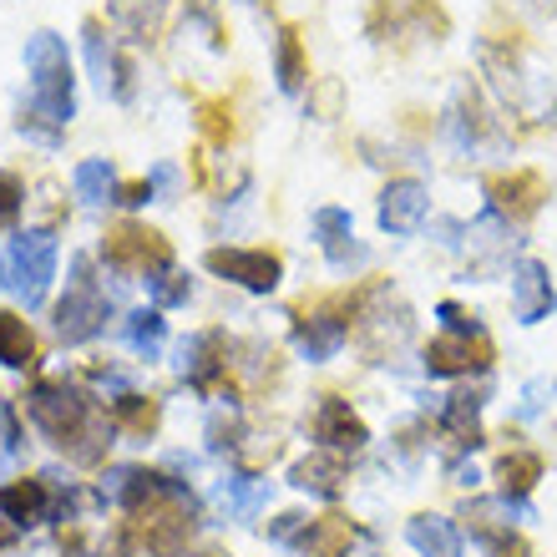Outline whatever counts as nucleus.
I'll use <instances>...</instances> for the list:
<instances>
[{"label": "nucleus", "instance_id": "1", "mask_svg": "<svg viewBox=\"0 0 557 557\" xmlns=\"http://www.w3.org/2000/svg\"><path fill=\"white\" fill-rule=\"evenodd\" d=\"M102 497L133 512V528L152 557H177L198 528V502L183 482L147 467H117L102 476Z\"/></svg>", "mask_w": 557, "mask_h": 557}, {"label": "nucleus", "instance_id": "2", "mask_svg": "<svg viewBox=\"0 0 557 557\" xmlns=\"http://www.w3.org/2000/svg\"><path fill=\"white\" fill-rule=\"evenodd\" d=\"M26 416L41 425L72 461H82V467H97L107 456V446H112V441H107L112 431H107L102 406L72 381H41L26 396Z\"/></svg>", "mask_w": 557, "mask_h": 557}, {"label": "nucleus", "instance_id": "3", "mask_svg": "<svg viewBox=\"0 0 557 557\" xmlns=\"http://www.w3.org/2000/svg\"><path fill=\"white\" fill-rule=\"evenodd\" d=\"M26 72H30V102L21 107V133L51 143V137L76 117L66 41L51 36V30H36V36L26 41Z\"/></svg>", "mask_w": 557, "mask_h": 557}, {"label": "nucleus", "instance_id": "4", "mask_svg": "<svg viewBox=\"0 0 557 557\" xmlns=\"http://www.w3.org/2000/svg\"><path fill=\"white\" fill-rule=\"evenodd\" d=\"M107 324V294L91 278V259H72V278H66V299L57 305V335L66 345H82Z\"/></svg>", "mask_w": 557, "mask_h": 557}, {"label": "nucleus", "instance_id": "5", "mask_svg": "<svg viewBox=\"0 0 557 557\" xmlns=\"http://www.w3.org/2000/svg\"><path fill=\"white\" fill-rule=\"evenodd\" d=\"M102 259L122 274H162V269L173 264V244L158 234V228H143V223H117V228H107L102 238Z\"/></svg>", "mask_w": 557, "mask_h": 557}, {"label": "nucleus", "instance_id": "6", "mask_svg": "<svg viewBox=\"0 0 557 557\" xmlns=\"http://www.w3.org/2000/svg\"><path fill=\"white\" fill-rule=\"evenodd\" d=\"M57 278V238L51 234H21L11 244V289L26 309H41Z\"/></svg>", "mask_w": 557, "mask_h": 557}, {"label": "nucleus", "instance_id": "7", "mask_svg": "<svg viewBox=\"0 0 557 557\" xmlns=\"http://www.w3.org/2000/svg\"><path fill=\"white\" fill-rule=\"evenodd\" d=\"M446 11H441L436 0H375V11H370V36L375 41H391V30L396 36H431L441 41L446 36Z\"/></svg>", "mask_w": 557, "mask_h": 557}, {"label": "nucleus", "instance_id": "8", "mask_svg": "<svg viewBox=\"0 0 557 557\" xmlns=\"http://www.w3.org/2000/svg\"><path fill=\"white\" fill-rule=\"evenodd\" d=\"M203 264L219 278H234V284H244L253 294H269L278 284V274H284L278 253H269V249H208Z\"/></svg>", "mask_w": 557, "mask_h": 557}, {"label": "nucleus", "instance_id": "9", "mask_svg": "<svg viewBox=\"0 0 557 557\" xmlns=\"http://www.w3.org/2000/svg\"><path fill=\"white\" fill-rule=\"evenodd\" d=\"M228 355H234L228 335H223V330H203V335L183 339V350H177V370H183L198 391H219V381L228 375V366H234Z\"/></svg>", "mask_w": 557, "mask_h": 557}, {"label": "nucleus", "instance_id": "10", "mask_svg": "<svg viewBox=\"0 0 557 557\" xmlns=\"http://www.w3.org/2000/svg\"><path fill=\"white\" fill-rule=\"evenodd\" d=\"M486 366H492V345H486L482 330L476 335L446 330V335H436L425 345V370L431 375H471V370H486Z\"/></svg>", "mask_w": 557, "mask_h": 557}, {"label": "nucleus", "instance_id": "11", "mask_svg": "<svg viewBox=\"0 0 557 557\" xmlns=\"http://www.w3.org/2000/svg\"><path fill=\"white\" fill-rule=\"evenodd\" d=\"M314 441H320L324 451H339V456H355L360 446L370 441L366 421L350 411V400L339 396H324L320 411H314Z\"/></svg>", "mask_w": 557, "mask_h": 557}, {"label": "nucleus", "instance_id": "12", "mask_svg": "<svg viewBox=\"0 0 557 557\" xmlns=\"http://www.w3.org/2000/svg\"><path fill=\"white\" fill-rule=\"evenodd\" d=\"M486 198H492V213L522 223L543 208L547 183L537 173H502V177H486Z\"/></svg>", "mask_w": 557, "mask_h": 557}, {"label": "nucleus", "instance_id": "13", "mask_svg": "<svg viewBox=\"0 0 557 557\" xmlns=\"http://www.w3.org/2000/svg\"><path fill=\"white\" fill-rule=\"evenodd\" d=\"M425 208H431V198H425L421 183H416V177H396V183H385V193H381V228H391V234H416L425 223Z\"/></svg>", "mask_w": 557, "mask_h": 557}, {"label": "nucleus", "instance_id": "14", "mask_svg": "<svg viewBox=\"0 0 557 557\" xmlns=\"http://www.w3.org/2000/svg\"><path fill=\"white\" fill-rule=\"evenodd\" d=\"M87 61H91V76L102 82V91H112L117 102L133 97V66L117 57V46L107 41L102 21H87Z\"/></svg>", "mask_w": 557, "mask_h": 557}, {"label": "nucleus", "instance_id": "15", "mask_svg": "<svg viewBox=\"0 0 557 557\" xmlns=\"http://www.w3.org/2000/svg\"><path fill=\"white\" fill-rule=\"evenodd\" d=\"M553 305H557V289H553V278H547V269L537 264V259H522V264L512 269V309H517V320L537 324Z\"/></svg>", "mask_w": 557, "mask_h": 557}, {"label": "nucleus", "instance_id": "16", "mask_svg": "<svg viewBox=\"0 0 557 557\" xmlns=\"http://www.w3.org/2000/svg\"><path fill=\"white\" fill-rule=\"evenodd\" d=\"M360 335H366L370 355L381 360L385 350H396L411 339V309L406 305H375L370 314H360Z\"/></svg>", "mask_w": 557, "mask_h": 557}, {"label": "nucleus", "instance_id": "17", "mask_svg": "<svg viewBox=\"0 0 557 557\" xmlns=\"http://www.w3.org/2000/svg\"><path fill=\"white\" fill-rule=\"evenodd\" d=\"M528 517V507H517L512 497H497V502H471L467 507V528L471 537H482L492 547H507L512 543V522Z\"/></svg>", "mask_w": 557, "mask_h": 557}, {"label": "nucleus", "instance_id": "18", "mask_svg": "<svg viewBox=\"0 0 557 557\" xmlns=\"http://www.w3.org/2000/svg\"><path fill=\"white\" fill-rule=\"evenodd\" d=\"M168 5H173V0H112V5H107V21H112L122 36H133V41H158Z\"/></svg>", "mask_w": 557, "mask_h": 557}, {"label": "nucleus", "instance_id": "19", "mask_svg": "<svg viewBox=\"0 0 557 557\" xmlns=\"http://www.w3.org/2000/svg\"><path fill=\"white\" fill-rule=\"evenodd\" d=\"M345 339H350V309H330V314H314L299 324V350L309 360H330Z\"/></svg>", "mask_w": 557, "mask_h": 557}, {"label": "nucleus", "instance_id": "20", "mask_svg": "<svg viewBox=\"0 0 557 557\" xmlns=\"http://www.w3.org/2000/svg\"><path fill=\"white\" fill-rule=\"evenodd\" d=\"M406 543L421 557H461V532H456V522H446V517H436V512L411 517V522H406Z\"/></svg>", "mask_w": 557, "mask_h": 557}, {"label": "nucleus", "instance_id": "21", "mask_svg": "<svg viewBox=\"0 0 557 557\" xmlns=\"http://www.w3.org/2000/svg\"><path fill=\"white\" fill-rule=\"evenodd\" d=\"M289 482L299 486V492H314V497H339V486H345V456L339 451L305 456V461L289 471Z\"/></svg>", "mask_w": 557, "mask_h": 557}, {"label": "nucleus", "instance_id": "22", "mask_svg": "<svg viewBox=\"0 0 557 557\" xmlns=\"http://www.w3.org/2000/svg\"><path fill=\"white\" fill-rule=\"evenodd\" d=\"M314 238H320V249L330 264H350L360 259V244H355V223L345 208H320L314 213Z\"/></svg>", "mask_w": 557, "mask_h": 557}, {"label": "nucleus", "instance_id": "23", "mask_svg": "<svg viewBox=\"0 0 557 557\" xmlns=\"http://www.w3.org/2000/svg\"><path fill=\"white\" fill-rule=\"evenodd\" d=\"M441 425L456 446H482V391H456L446 396V411H441Z\"/></svg>", "mask_w": 557, "mask_h": 557}, {"label": "nucleus", "instance_id": "24", "mask_svg": "<svg viewBox=\"0 0 557 557\" xmlns=\"http://www.w3.org/2000/svg\"><path fill=\"white\" fill-rule=\"evenodd\" d=\"M0 507H5V517H11L15 528H36L51 507H46V476L41 482H11L5 492H0Z\"/></svg>", "mask_w": 557, "mask_h": 557}, {"label": "nucleus", "instance_id": "25", "mask_svg": "<svg viewBox=\"0 0 557 557\" xmlns=\"http://www.w3.org/2000/svg\"><path fill=\"white\" fill-rule=\"evenodd\" d=\"M219 502L234 522H253L259 507L269 502V482H259V476H228V482L219 486Z\"/></svg>", "mask_w": 557, "mask_h": 557}, {"label": "nucleus", "instance_id": "26", "mask_svg": "<svg viewBox=\"0 0 557 557\" xmlns=\"http://www.w3.org/2000/svg\"><path fill=\"white\" fill-rule=\"evenodd\" d=\"M355 543V528L345 517H320L305 532V557H345Z\"/></svg>", "mask_w": 557, "mask_h": 557}, {"label": "nucleus", "instance_id": "27", "mask_svg": "<svg viewBox=\"0 0 557 557\" xmlns=\"http://www.w3.org/2000/svg\"><path fill=\"white\" fill-rule=\"evenodd\" d=\"M0 366H36V335L21 314H5L0 309Z\"/></svg>", "mask_w": 557, "mask_h": 557}, {"label": "nucleus", "instance_id": "28", "mask_svg": "<svg viewBox=\"0 0 557 557\" xmlns=\"http://www.w3.org/2000/svg\"><path fill=\"white\" fill-rule=\"evenodd\" d=\"M543 476V461L532 451H507L497 461V482H502V497H528L532 486Z\"/></svg>", "mask_w": 557, "mask_h": 557}, {"label": "nucleus", "instance_id": "29", "mask_svg": "<svg viewBox=\"0 0 557 557\" xmlns=\"http://www.w3.org/2000/svg\"><path fill=\"white\" fill-rule=\"evenodd\" d=\"M72 183H76V198H82V203H91V208L117 203V177H112V168H107L102 158L82 162V168L72 173Z\"/></svg>", "mask_w": 557, "mask_h": 557}, {"label": "nucleus", "instance_id": "30", "mask_svg": "<svg viewBox=\"0 0 557 557\" xmlns=\"http://www.w3.org/2000/svg\"><path fill=\"white\" fill-rule=\"evenodd\" d=\"M507 234H512V228L502 223V213H486V219L471 223V249L482 253V269H492L497 259H507V253H512L517 238H507Z\"/></svg>", "mask_w": 557, "mask_h": 557}, {"label": "nucleus", "instance_id": "31", "mask_svg": "<svg viewBox=\"0 0 557 557\" xmlns=\"http://www.w3.org/2000/svg\"><path fill=\"white\" fill-rule=\"evenodd\" d=\"M127 345H133L143 360H152V355L168 345V320H162L158 309H133V314H127Z\"/></svg>", "mask_w": 557, "mask_h": 557}, {"label": "nucleus", "instance_id": "32", "mask_svg": "<svg viewBox=\"0 0 557 557\" xmlns=\"http://www.w3.org/2000/svg\"><path fill=\"white\" fill-rule=\"evenodd\" d=\"M305 82H309V61H305V46H299V30L284 26L278 30V87L299 91Z\"/></svg>", "mask_w": 557, "mask_h": 557}, {"label": "nucleus", "instance_id": "33", "mask_svg": "<svg viewBox=\"0 0 557 557\" xmlns=\"http://www.w3.org/2000/svg\"><path fill=\"white\" fill-rule=\"evenodd\" d=\"M117 421L127 425V431H137V436H147V431H158V400L122 396V400H117Z\"/></svg>", "mask_w": 557, "mask_h": 557}, {"label": "nucleus", "instance_id": "34", "mask_svg": "<svg viewBox=\"0 0 557 557\" xmlns=\"http://www.w3.org/2000/svg\"><path fill=\"white\" fill-rule=\"evenodd\" d=\"M339 102H345V87H339L335 76H324L320 87H309V112L320 122H335L339 117Z\"/></svg>", "mask_w": 557, "mask_h": 557}, {"label": "nucleus", "instance_id": "35", "mask_svg": "<svg viewBox=\"0 0 557 557\" xmlns=\"http://www.w3.org/2000/svg\"><path fill=\"white\" fill-rule=\"evenodd\" d=\"M147 294H152L158 305H183V299H188V274H173V269H162V274L147 278Z\"/></svg>", "mask_w": 557, "mask_h": 557}, {"label": "nucleus", "instance_id": "36", "mask_svg": "<svg viewBox=\"0 0 557 557\" xmlns=\"http://www.w3.org/2000/svg\"><path fill=\"white\" fill-rule=\"evenodd\" d=\"M15 456H21V431H15L11 406H0V471H11Z\"/></svg>", "mask_w": 557, "mask_h": 557}, {"label": "nucleus", "instance_id": "37", "mask_svg": "<svg viewBox=\"0 0 557 557\" xmlns=\"http://www.w3.org/2000/svg\"><path fill=\"white\" fill-rule=\"evenodd\" d=\"M238 421L234 416H213V421H208V446H213V451H238Z\"/></svg>", "mask_w": 557, "mask_h": 557}, {"label": "nucleus", "instance_id": "38", "mask_svg": "<svg viewBox=\"0 0 557 557\" xmlns=\"http://www.w3.org/2000/svg\"><path fill=\"white\" fill-rule=\"evenodd\" d=\"M253 446H238V456H244V467H264V461H274L278 451H284V441L278 436H249Z\"/></svg>", "mask_w": 557, "mask_h": 557}, {"label": "nucleus", "instance_id": "39", "mask_svg": "<svg viewBox=\"0 0 557 557\" xmlns=\"http://www.w3.org/2000/svg\"><path fill=\"white\" fill-rule=\"evenodd\" d=\"M305 532H309L305 512H284L274 528H269V537H274V543H305Z\"/></svg>", "mask_w": 557, "mask_h": 557}, {"label": "nucleus", "instance_id": "40", "mask_svg": "<svg viewBox=\"0 0 557 557\" xmlns=\"http://www.w3.org/2000/svg\"><path fill=\"white\" fill-rule=\"evenodd\" d=\"M21 198H26V193H21V177L0 173V223H11L15 213H21Z\"/></svg>", "mask_w": 557, "mask_h": 557}, {"label": "nucleus", "instance_id": "41", "mask_svg": "<svg viewBox=\"0 0 557 557\" xmlns=\"http://www.w3.org/2000/svg\"><path fill=\"white\" fill-rule=\"evenodd\" d=\"M436 314L446 320V330H456V335H476V330H482V324H476V314H467L461 305H441Z\"/></svg>", "mask_w": 557, "mask_h": 557}, {"label": "nucleus", "instance_id": "42", "mask_svg": "<svg viewBox=\"0 0 557 557\" xmlns=\"http://www.w3.org/2000/svg\"><path fill=\"white\" fill-rule=\"evenodd\" d=\"M203 127H208V137H228V133H234V122H228V107H223V102H208V107H203Z\"/></svg>", "mask_w": 557, "mask_h": 557}, {"label": "nucleus", "instance_id": "43", "mask_svg": "<svg viewBox=\"0 0 557 557\" xmlns=\"http://www.w3.org/2000/svg\"><path fill=\"white\" fill-rule=\"evenodd\" d=\"M147 183H152V193L173 198V193H177V168H173V162H158V168L147 173Z\"/></svg>", "mask_w": 557, "mask_h": 557}, {"label": "nucleus", "instance_id": "44", "mask_svg": "<svg viewBox=\"0 0 557 557\" xmlns=\"http://www.w3.org/2000/svg\"><path fill=\"white\" fill-rule=\"evenodd\" d=\"M147 198H152V183H127V188H117V203H147Z\"/></svg>", "mask_w": 557, "mask_h": 557}, {"label": "nucleus", "instance_id": "45", "mask_svg": "<svg viewBox=\"0 0 557 557\" xmlns=\"http://www.w3.org/2000/svg\"><path fill=\"white\" fill-rule=\"evenodd\" d=\"M188 557H223V553H188Z\"/></svg>", "mask_w": 557, "mask_h": 557}, {"label": "nucleus", "instance_id": "46", "mask_svg": "<svg viewBox=\"0 0 557 557\" xmlns=\"http://www.w3.org/2000/svg\"><path fill=\"white\" fill-rule=\"evenodd\" d=\"M72 557H102V553H72Z\"/></svg>", "mask_w": 557, "mask_h": 557}]
</instances>
